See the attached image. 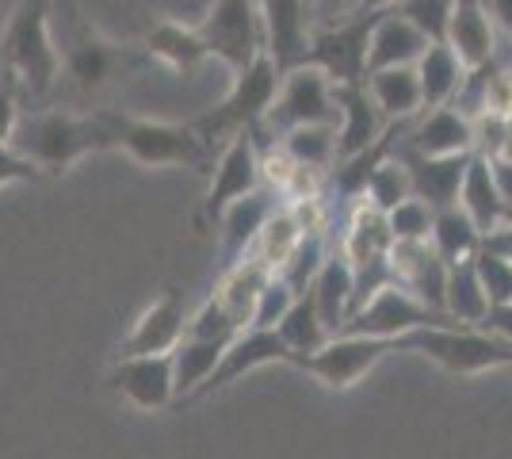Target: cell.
<instances>
[{
	"instance_id": "obj_1",
	"label": "cell",
	"mask_w": 512,
	"mask_h": 459,
	"mask_svg": "<svg viewBox=\"0 0 512 459\" xmlns=\"http://www.w3.org/2000/svg\"><path fill=\"white\" fill-rule=\"evenodd\" d=\"M50 27H54V46H58V62L62 77L58 88L65 85L69 100H100L104 92L130 77L134 69L146 66V50H130V46L107 39L104 31L85 16L81 0H50Z\"/></svg>"
},
{
	"instance_id": "obj_2",
	"label": "cell",
	"mask_w": 512,
	"mask_h": 459,
	"mask_svg": "<svg viewBox=\"0 0 512 459\" xmlns=\"http://www.w3.org/2000/svg\"><path fill=\"white\" fill-rule=\"evenodd\" d=\"M12 146L43 176H62L88 153L111 150V131L104 108H31L20 115Z\"/></svg>"
},
{
	"instance_id": "obj_3",
	"label": "cell",
	"mask_w": 512,
	"mask_h": 459,
	"mask_svg": "<svg viewBox=\"0 0 512 459\" xmlns=\"http://www.w3.org/2000/svg\"><path fill=\"white\" fill-rule=\"evenodd\" d=\"M0 69L16 77L23 104L43 108L58 92L62 62L50 27V0H20L0 35Z\"/></svg>"
},
{
	"instance_id": "obj_4",
	"label": "cell",
	"mask_w": 512,
	"mask_h": 459,
	"mask_svg": "<svg viewBox=\"0 0 512 459\" xmlns=\"http://www.w3.org/2000/svg\"><path fill=\"white\" fill-rule=\"evenodd\" d=\"M107 131H111V150H123L138 165H188L199 173L214 169V146L180 123H153V119H134L115 108H104Z\"/></svg>"
},
{
	"instance_id": "obj_5",
	"label": "cell",
	"mask_w": 512,
	"mask_h": 459,
	"mask_svg": "<svg viewBox=\"0 0 512 459\" xmlns=\"http://www.w3.org/2000/svg\"><path fill=\"white\" fill-rule=\"evenodd\" d=\"M394 349L428 356L451 375H482L512 368V345L474 326H421L394 341Z\"/></svg>"
},
{
	"instance_id": "obj_6",
	"label": "cell",
	"mask_w": 512,
	"mask_h": 459,
	"mask_svg": "<svg viewBox=\"0 0 512 459\" xmlns=\"http://www.w3.org/2000/svg\"><path fill=\"white\" fill-rule=\"evenodd\" d=\"M279 77H283V73H279L276 62H272L268 54L253 58L241 73H234V85L226 92V100L214 111H207L203 119H195L192 127L203 134L211 146L222 142V138H234V134H241V131H256L260 119H264V111L272 108V100H276Z\"/></svg>"
},
{
	"instance_id": "obj_7",
	"label": "cell",
	"mask_w": 512,
	"mask_h": 459,
	"mask_svg": "<svg viewBox=\"0 0 512 459\" xmlns=\"http://www.w3.org/2000/svg\"><path fill=\"white\" fill-rule=\"evenodd\" d=\"M310 123H329L337 127L341 123V111H337V96H333V81L321 73L318 66H295L279 77L276 100L272 108L264 111L260 127L268 134H287L295 127H310Z\"/></svg>"
},
{
	"instance_id": "obj_8",
	"label": "cell",
	"mask_w": 512,
	"mask_h": 459,
	"mask_svg": "<svg viewBox=\"0 0 512 459\" xmlns=\"http://www.w3.org/2000/svg\"><path fill=\"white\" fill-rule=\"evenodd\" d=\"M386 352H398L394 341H386V337L337 333V337H329L321 349L287 356V364L306 375H314V379H321V383L333 387V391H348V387H356L363 375L383 360Z\"/></svg>"
},
{
	"instance_id": "obj_9",
	"label": "cell",
	"mask_w": 512,
	"mask_h": 459,
	"mask_svg": "<svg viewBox=\"0 0 512 459\" xmlns=\"http://www.w3.org/2000/svg\"><path fill=\"white\" fill-rule=\"evenodd\" d=\"M199 35L207 43V54L218 58L230 73H241L253 58L264 54L256 0H214L211 12L199 23Z\"/></svg>"
},
{
	"instance_id": "obj_10",
	"label": "cell",
	"mask_w": 512,
	"mask_h": 459,
	"mask_svg": "<svg viewBox=\"0 0 512 459\" xmlns=\"http://www.w3.org/2000/svg\"><path fill=\"white\" fill-rule=\"evenodd\" d=\"M421 326H455L448 314L425 306L413 291L398 284H386L383 291H375L367 303L348 318L341 326V333H360V337H386V341H398L402 333Z\"/></svg>"
},
{
	"instance_id": "obj_11",
	"label": "cell",
	"mask_w": 512,
	"mask_h": 459,
	"mask_svg": "<svg viewBox=\"0 0 512 459\" xmlns=\"http://www.w3.org/2000/svg\"><path fill=\"white\" fill-rule=\"evenodd\" d=\"M379 12H360L352 20L333 23V27H314L310 39V66H318L333 85H352L367 77V39L371 23Z\"/></svg>"
},
{
	"instance_id": "obj_12",
	"label": "cell",
	"mask_w": 512,
	"mask_h": 459,
	"mask_svg": "<svg viewBox=\"0 0 512 459\" xmlns=\"http://www.w3.org/2000/svg\"><path fill=\"white\" fill-rule=\"evenodd\" d=\"M256 8H260L264 54L276 62L279 73L306 66L310 39H314V23H310V12H306V0H256Z\"/></svg>"
},
{
	"instance_id": "obj_13",
	"label": "cell",
	"mask_w": 512,
	"mask_h": 459,
	"mask_svg": "<svg viewBox=\"0 0 512 459\" xmlns=\"http://www.w3.org/2000/svg\"><path fill=\"white\" fill-rule=\"evenodd\" d=\"M260 184H264V173H260V150H256L253 131L234 134L211 169V188H207V199H203V219L218 222V215L234 199L249 196Z\"/></svg>"
},
{
	"instance_id": "obj_14",
	"label": "cell",
	"mask_w": 512,
	"mask_h": 459,
	"mask_svg": "<svg viewBox=\"0 0 512 459\" xmlns=\"http://www.w3.org/2000/svg\"><path fill=\"white\" fill-rule=\"evenodd\" d=\"M107 383L134 402L138 410H165L176 402L172 383V352H150V356H119Z\"/></svg>"
},
{
	"instance_id": "obj_15",
	"label": "cell",
	"mask_w": 512,
	"mask_h": 459,
	"mask_svg": "<svg viewBox=\"0 0 512 459\" xmlns=\"http://www.w3.org/2000/svg\"><path fill=\"white\" fill-rule=\"evenodd\" d=\"M470 157L474 153H448V157H428V153L409 150L406 142L398 146V161L406 165L413 196L425 199L432 211H444L459 203V184L467 173Z\"/></svg>"
},
{
	"instance_id": "obj_16",
	"label": "cell",
	"mask_w": 512,
	"mask_h": 459,
	"mask_svg": "<svg viewBox=\"0 0 512 459\" xmlns=\"http://www.w3.org/2000/svg\"><path fill=\"white\" fill-rule=\"evenodd\" d=\"M287 356H291V349L283 345V337H279L276 329H241L234 341L226 345V352H222V360H218V368L211 372V379H207L192 398L222 391V387H230L234 379H241V375L253 372V368H264V364H287Z\"/></svg>"
},
{
	"instance_id": "obj_17",
	"label": "cell",
	"mask_w": 512,
	"mask_h": 459,
	"mask_svg": "<svg viewBox=\"0 0 512 459\" xmlns=\"http://www.w3.org/2000/svg\"><path fill=\"white\" fill-rule=\"evenodd\" d=\"M333 96H337V111H341V123H337V165H341V161H352V157L371 150L390 123L371 104L363 81L333 85Z\"/></svg>"
},
{
	"instance_id": "obj_18",
	"label": "cell",
	"mask_w": 512,
	"mask_h": 459,
	"mask_svg": "<svg viewBox=\"0 0 512 459\" xmlns=\"http://www.w3.org/2000/svg\"><path fill=\"white\" fill-rule=\"evenodd\" d=\"M428 43L432 39L417 23H409L398 8L379 12L375 23H371V39H367V73L390 66H417Z\"/></svg>"
},
{
	"instance_id": "obj_19",
	"label": "cell",
	"mask_w": 512,
	"mask_h": 459,
	"mask_svg": "<svg viewBox=\"0 0 512 459\" xmlns=\"http://www.w3.org/2000/svg\"><path fill=\"white\" fill-rule=\"evenodd\" d=\"M188 329V310H184V295L169 287L157 303L134 322L130 337L119 345V356H150V352H172L180 345Z\"/></svg>"
},
{
	"instance_id": "obj_20",
	"label": "cell",
	"mask_w": 512,
	"mask_h": 459,
	"mask_svg": "<svg viewBox=\"0 0 512 459\" xmlns=\"http://www.w3.org/2000/svg\"><path fill=\"white\" fill-rule=\"evenodd\" d=\"M276 211V188H253L249 196L234 199L222 215H218V226H222V264L234 268L249 249H253L256 234L264 230V222L272 219Z\"/></svg>"
},
{
	"instance_id": "obj_21",
	"label": "cell",
	"mask_w": 512,
	"mask_h": 459,
	"mask_svg": "<svg viewBox=\"0 0 512 459\" xmlns=\"http://www.w3.org/2000/svg\"><path fill=\"white\" fill-rule=\"evenodd\" d=\"M142 50H146V58H157L161 66H169L180 77L195 73V69L211 58L203 35H199V27H188V23L169 20V16H161V20H153L146 27Z\"/></svg>"
},
{
	"instance_id": "obj_22",
	"label": "cell",
	"mask_w": 512,
	"mask_h": 459,
	"mask_svg": "<svg viewBox=\"0 0 512 459\" xmlns=\"http://www.w3.org/2000/svg\"><path fill=\"white\" fill-rule=\"evenodd\" d=\"M444 43L459 54V62L467 69H478L497 58V27L482 0H455Z\"/></svg>"
},
{
	"instance_id": "obj_23",
	"label": "cell",
	"mask_w": 512,
	"mask_h": 459,
	"mask_svg": "<svg viewBox=\"0 0 512 459\" xmlns=\"http://www.w3.org/2000/svg\"><path fill=\"white\" fill-rule=\"evenodd\" d=\"M409 150L428 153V157H448V153H474V134H470V115L459 108H425L417 115V127L406 138Z\"/></svg>"
},
{
	"instance_id": "obj_24",
	"label": "cell",
	"mask_w": 512,
	"mask_h": 459,
	"mask_svg": "<svg viewBox=\"0 0 512 459\" xmlns=\"http://www.w3.org/2000/svg\"><path fill=\"white\" fill-rule=\"evenodd\" d=\"M459 207L470 215V222L478 226V234H490L497 226L512 222L509 203L501 199V188L493 180V165L490 157H470L467 173H463V184H459Z\"/></svg>"
},
{
	"instance_id": "obj_25",
	"label": "cell",
	"mask_w": 512,
	"mask_h": 459,
	"mask_svg": "<svg viewBox=\"0 0 512 459\" xmlns=\"http://www.w3.org/2000/svg\"><path fill=\"white\" fill-rule=\"evenodd\" d=\"M363 85H367V96H371V104L379 108V115H383L386 123H406V119L425 111L417 66L375 69V73L363 77Z\"/></svg>"
},
{
	"instance_id": "obj_26",
	"label": "cell",
	"mask_w": 512,
	"mask_h": 459,
	"mask_svg": "<svg viewBox=\"0 0 512 459\" xmlns=\"http://www.w3.org/2000/svg\"><path fill=\"white\" fill-rule=\"evenodd\" d=\"M352 291H356V276H352V261L337 253V257H325V264L318 268L310 295L318 306L321 322L329 329V337H337L341 326L348 322V310H352Z\"/></svg>"
},
{
	"instance_id": "obj_27",
	"label": "cell",
	"mask_w": 512,
	"mask_h": 459,
	"mask_svg": "<svg viewBox=\"0 0 512 459\" xmlns=\"http://www.w3.org/2000/svg\"><path fill=\"white\" fill-rule=\"evenodd\" d=\"M417 81H421L425 108H444L459 96V88L467 81V66L459 62V54L448 43H428V50L417 62Z\"/></svg>"
},
{
	"instance_id": "obj_28",
	"label": "cell",
	"mask_w": 512,
	"mask_h": 459,
	"mask_svg": "<svg viewBox=\"0 0 512 459\" xmlns=\"http://www.w3.org/2000/svg\"><path fill=\"white\" fill-rule=\"evenodd\" d=\"M272 276H276V272L264 268L256 257H241L234 268H226V280H222V287H218L214 295L230 310V318L237 322V329L253 326L256 299H260V291H264V284H268Z\"/></svg>"
},
{
	"instance_id": "obj_29",
	"label": "cell",
	"mask_w": 512,
	"mask_h": 459,
	"mask_svg": "<svg viewBox=\"0 0 512 459\" xmlns=\"http://www.w3.org/2000/svg\"><path fill=\"white\" fill-rule=\"evenodd\" d=\"M444 314L455 326H482L490 314V299L486 287L474 272V257L470 261L448 264V287H444Z\"/></svg>"
},
{
	"instance_id": "obj_30",
	"label": "cell",
	"mask_w": 512,
	"mask_h": 459,
	"mask_svg": "<svg viewBox=\"0 0 512 459\" xmlns=\"http://www.w3.org/2000/svg\"><path fill=\"white\" fill-rule=\"evenodd\" d=\"M222 352H226V341H207V337L184 333L180 345L172 349V383H176V398H192V394L211 379V372L218 368V360H222Z\"/></svg>"
},
{
	"instance_id": "obj_31",
	"label": "cell",
	"mask_w": 512,
	"mask_h": 459,
	"mask_svg": "<svg viewBox=\"0 0 512 459\" xmlns=\"http://www.w3.org/2000/svg\"><path fill=\"white\" fill-rule=\"evenodd\" d=\"M428 245L440 253V261L444 264L470 261V257L482 249V234H478V226L470 222L467 211L455 203V207L436 211V219H432V234H428Z\"/></svg>"
},
{
	"instance_id": "obj_32",
	"label": "cell",
	"mask_w": 512,
	"mask_h": 459,
	"mask_svg": "<svg viewBox=\"0 0 512 459\" xmlns=\"http://www.w3.org/2000/svg\"><path fill=\"white\" fill-rule=\"evenodd\" d=\"M394 245V234H390V222H386V211L371 207L363 199L360 207L352 211V226H348V238H344V257L352 264L371 261V257H386Z\"/></svg>"
},
{
	"instance_id": "obj_33",
	"label": "cell",
	"mask_w": 512,
	"mask_h": 459,
	"mask_svg": "<svg viewBox=\"0 0 512 459\" xmlns=\"http://www.w3.org/2000/svg\"><path fill=\"white\" fill-rule=\"evenodd\" d=\"M279 150L287 153L295 165L325 173V169L337 165V127H329V123L295 127V131L279 134Z\"/></svg>"
},
{
	"instance_id": "obj_34",
	"label": "cell",
	"mask_w": 512,
	"mask_h": 459,
	"mask_svg": "<svg viewBox=\"0 0 512 459\" xmlns=\"http://www.w3.org/2000/svg\"><path fill=\"white\" fill-rule=\"evenodd\" d=\"M276 333L283 337V345L291 349V356H295V352H314L329 341V329H325V322H321L310 287L302 291L299 299L291 303V310L276 322Z\"/></svg>"
},
{
	"instance_id": "obj_35",
	"label": "cell",
	"mask_w": 512,
	"mask_h": 459,
	"mask_svg": "<svg viewBox=\"0 0 512 459\" xmlns=\"http://www.w3.org/2000/svg\"><path fill=\"white\" fill-rule=\"evenodd\" d=\"M299 238H302V226H299V219H295V211H291V207H276L272 219L264 222V230L256 234L253 249H249L245 257H256L264 268L279 272L283 261L291 257V249L299 245Z\"/></svg>"
},
{
	"instance_id": "obj_36",
	"label": "cell",
	"mask_w": 512,
	"mask_h": 459,
	"mask_svg": "<svg viewBox=\"0 0 512 459\" xmlns=\"http://www.w3.org/2000/svg\"><path fill=\"white\" fill-rule=\"evenodd\" d=\"M360 196L367 199L371 207H379V211H394L402 199L413 196V184H409V173H406V165L398 161V153H386L383 161L367 173Z\"/></svg>"
},
{
	"instance_id": "obj_37",
	"label": "cell",
	"mask_w": 512,
	"mask_h": 459,
	"mask_svg": "<svg viewBox=\"0 0 512 459\" xmlns=\"http://www.w3.org/2000/svg\"><path fill=\"white\" fill-rule=\"evenodd\" d=\"M325 257H329V253H325V234H321V230H302L299 245H295L291 257L283 261L279 276L302 295L306 287L314 284V276H318V268L325 264Z\"/></svg>"
},
{
	"instance_id": "obj_38",
	"label": "cell",
	"mask_w": 512,
	"mask_h": 459,
	"mask_svg": "<svg viewBox=\"0 0 512 459\" xmlns=\"http://www.w3.org/2000/svg\"><path fill=\"white\" fill-rule=\"evenodd\" d=\"M432 219H436V211L417 196L402 199L394 211H386V222H390L394 241H428V234H432Z\"/></svg>"
},
{
	"instance_id": "obj_39",
	"label": "cell",
	"mask_w": 512,
	"mask_h": 459,
	"mask_svg": "<svg viewBox=\"0 0 512 459\" xmlns=\"http://www.w3.org/2000/svg\"><path fill=\"white\" fill-rule=\"evenodd\" d=\"M474 272H478V280L486 287L490 306L512 303V261L497 257L490 249H478V253H474Z\"/></svg>"
},
{
	"instance_id": "obj_40",
	"label": "cell",
	"mask_w": 512,
	"mask_h": 459,
	"mask_svg": "<svg viewBox=\"0 0 512 459\" xmlns=\"http://www.w3.org/2000/svg\"><path fill=\"white\" fill-rule=\"evenodd\" d=\"M299 299V291L287 284L283 276H272L264 291H260V299H256V310H253V326L249 329H276V322L291 310V303Z\"/></svg>"
},
{
	"instance_id": "obj_41",
	"label": "cell",
	"mask_w": 512,
	"mask_h": 459,
	"mask_svg": "<svg viewBox=\"0 0 512 459\" xmlns=\"http://www.w3.org/2000/svg\"><path fill=\"white\" fill-rule=\"evenodd\" d=\"M451 8H455V0H402V4H398V12H402L409 23H417L432 43H444Z\"/></svg>"
},
{
	"instance_id": "obj_42",
	"label": "cell",
	"mask_w": 512,
	"mask_h": 459,
	"mask_svg": "<svg viewBox=\"0 0 512 459\" xmlns=\"http://www.w3.org/2000/svg\"><path fill=\"white\" fill-rule=\"evenodd\" d=\"M184 333H192V337H207V341H226V345H230L241 329H237V322L230 318V310L222 306V299L211 295L207 303L199 306V314L188 318V329H184Z\"/></svg>"
},
{
	"instance_id": "obj_43",
	"label": "cell",
	"mask_w": 512,
	"mask_h": 459,
	"mask_svg": "<svg viewBox=\"0 0 512 459\" xmlns=\"http://www.w3.org/2000/svg\"><path fill=\"white\" fill-rule=\"evenodd\" d=\"M23 115V92L12 73L0 69V142H12Z\"/></svg>"
},
{
	"instance_id": "obj_44",
	"label": "cell",
	"mask_w": 512,
	"mask_h": 459,
	"mask_svg": "<svg viewBox=\"0 0 512 459\" xmlns=\"http://www.w3.org/2000/svg\"><path fill=\"white\" fill-rule=\"evenodd\" d=\"M39 165L35 161H27L12 142H0V188H8V184H35L39 180Z\"/></svg>"
},
{
	"instance_id": "obj_45",
	"label": "cell",
	"mask_w": 512,
	"mask_h": 459,
	"mask_svg": "<svg viewBox=\"0 0 512 459\" xmlns=\"http://www.w3.org/2000/svg\"><path fill=\"white\" fill-rule=\"evenodd\" d=\"M306 12L314 27H333V23L360 16V0H306Z\"/></svg>"
},
{
	"instance_id": "obj_46",
	"label": "cell",
	"mask_w": 512,
	"mask_h": 459,
	"mask_svg": "<svg viewBox=\"0 0 512 459\" xmlns=\"http://www.w3.org/2000/svg\"><path fill=\"white\" fill-rule=\"evenodd\" d=\"M478 329H486V333H493V337H501V341H509L512 345V303L490 306L486 322H482Z\"/></svg>"
},
{
	"instance_id": "obj_47",
	"label": "cell",
	"mask_w": 512,
	"mask_h": 459,
	"mask_svg": "<svg viewBox=\"0 0 512 459\" xmlns=\"http://www.w3.org/2000/svg\"><path fill=\"white\" fill-rule=\"evenodd\" d=\"M482 249H490V253H497V257L512 261V222L497 226V230H490V234H482Z\"/></svg>"
},
{
	"instance_id": "obj_48",
	"label": "cell",
	"mask_w": 512,
	"mask_h": 459,
	"mask_svg": "<svg viewBox=\"0 0 512 459\" xmlns=\"http://www.w3.org/2000/svg\"><path fill=\"white\" fill-rule=\"evenodd\" d=\"M482 4H486V12H490L493 27H497L512 46V0H482Z\"/></svg>"
},
{
	"instance_id": "obj_49",
	"label": "cell",
	"mask_w": 512,
	"mask_h": 459,
	"mask_svg": "<svg viewBox=\"0 0 512 459\" xmlns=\"http://www.w3.org/2000/svg\"><path fill=\"white\" fill-rule=\"evenodd\" d=\"M490 165H493V180H497V188H501V199L509 203V211H512V161L509 157H490Z\"/></svg>"
},
{
	"instance_id": "obj_50",
	"label": "cell",
	"mask_w": 512,
	"mask_h": 459,
	"mask_svg": "<svg viewBox=\"0 0 512 459\" xmlns=\"http://www.w3.org/2000/svg\"><path fill=\"white\" fill-rule=\"evenodd\" d=\"M402 0H360V12H390V8H398Z\"/></svg>"
},
{
	"instance_id": "obj_51",
	"label": "cell",
	"mask_w": 512,
	"mask_h": 459,
	"mask_svg": "<svg viewBox=\"0 0 512 459\" xmlns=\"http://www.w3.org/2000/svg\"><path fill=\"white\" fill-rule=\"evenodd\" d=\"M497 157H509L512 161V115L505 119V142H501V153Z\"/></svg>"
}]
</instances>
